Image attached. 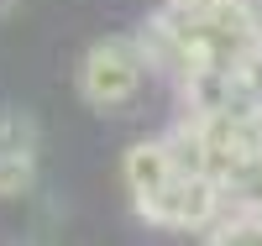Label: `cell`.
<instances>
[{"mask_svg":"<svg viewBox=\"0 0 262 246\" xmlns=\"http://www.w3.org/2000/svg\"><path fill=\"white\" fill-rule=\"evenodd\" d=\"M142 84H147V69L131 48V37H100L79 63V95L90 110H105V116L126 110L142 95Z\"/></svg>","mask_w":262,"mask_h":246,"instance_id":"obj_1","label":"cell"},{"mask_svg":"<svg viewBox=\"0 0 262 246\" xmlns=\"http://www.w3.org/2000/svg\"><path fill=\"white\" fill-rule=\"evenodd\" d=\"M215 210H221V189L210 178H184V173H173L152 199L137 205V215L163 226V231H200Z\"/></svg>","mask_w":262,"mask_h":246,"instance_id":"obj_2","label":"cell"},{"mask_svg":"<svg viewBox=\"0 0 262 246\" xmlns=\"http://www.w3.org/2000/svg\"><path fill=\"white\" fill-rule=\"evenodd\" d=\"M131 48H137V58H142L147 74H168L173 84H179L189 69H200L194 37H189V27H184V16H173V11L147 16L142 27H137V37H131Z\"/></svg>","mask_w":262,"mask_h":246,"instance_id":"obj_3","label":"cell"},{"mask_svg":"<svg viewBox=\"0 0 262 246\" xmlns=\"http://www.w3.org/2000/svg\"><path fill=\"white\" fill-rule=\"evenodd\" d=\"M173 178V163H168V147H163V137L158 142H137L126 152V189H131V199H152L163 184Z\"/></svg>","mask_w":262,"mask_h":246,"instance_id":"obj_4","label":"cell"},{"mask_svg":"<svg viewBox=\"0 0 262 246\" xmlns=\"http://www.w3.org/2000/svg\"><path fill=\"white\" fill-rule=\"evenodd\" d=\"M0 158H37V126L27 110H0Z\"/></svg>","mask_w":262,"mask_h":246,"instance_id":"obj_5","label":"cell"},{"mask_svg":"<svg viewBox=\"0 0 262 246\" xmlns=\"http://www.w3.org/2000/svg\"><path fill=\"white\" fill-rule=\"evenodd\" d=\"M221 194H231V199H236V210L262 215V152H257V158H247L242 168L231 173V184H226Z\"/></svg>","mask_w":262,"mask_h":246,"instance_id":"obj_6","label":"cell"},{"mask_svg":"<svg viewBox=\"0 0 262 246\" xmlns=\"http://www.w3.org/2000/svg\"><path fill=\"white\" fill-rule=\"evenodd\" d=\"M205 246H262V215H247L236 210L231 220H221V226L210 231Z\"/></svg>","mask_w":262,"mask_h":246,"instance_id":"obj_7","label":"cell"},{"mask_svg":"<svg viewBox=\"0 0 262 246\" xmlns=\"http://www.w3.org/2000/svg\"><path fill=\"white\" fill-rule=\"evenodd\" d=\"M37 178V158H0V199H21Z\"/></svg>","mask_w":262,"mask_h":246,"instance_id":"obj_8","label":"cell"},{"mask_svg":"<svg viewBox=\"0 0 262 246\" xmlns=\"http://www.w3.org/2000/svg\"><path fill=\"white\" fill-rule=\"evenodd\" d=\"M200 6H210V0H168L173 16H189V11H200Z\"/></svg>","mask_w":262,"mask_h":246,"instance_id":"obj_9","label":"cell"},{"mask_svg":"<svg viewBox=\"0 0 262 246\" xmlns=\"http://www.w3.org/2000/svg\"><path fill=\"white\" fill-rule=\"evenodd\" d=\"M16 6H21V0H0V16H11V11H16Z\"/></svg>","mask_w":262,"mask_h":246,"instance_id":"obj_10","label":"cell"},{"mask_svg":"<svg viewBox=\"0 0 262 246\" xmlns=\"http://www.w3.org/2000/svg\"><path fill=\"white\" fill-rule=\"evenodd\" d=\"M257 53H262V32H257Z\"/></svg>","mask_w":262,"mask_h":246,"instance_id":"obj_11","label":"cell"},{"mask_svg":"<svg viewBox=\"0 0 262 246\" xmlns=\"http://www.w3.org/2000/svg\"><path fill=\"white\" fill-rule=\"evenodd\" d=\"M247 6H257V0H247Z\"/></svg>","mask_w":262,"mask_h":246,"instance_id":"obj_12","label":"cell"},{"mask_svg":"<svg viewBox=\"0 0 262 246\" xmlns=\"http://www.w3.org/2000/svg\"><path fill=\"white\" fill-rule=\"evenodd\" d=\"M257 6H262V0H257Z\"/></svg>","mask_w":262,"mask_h":246,"instance_id":"obj_13","label":"cell"}]
</instances>
